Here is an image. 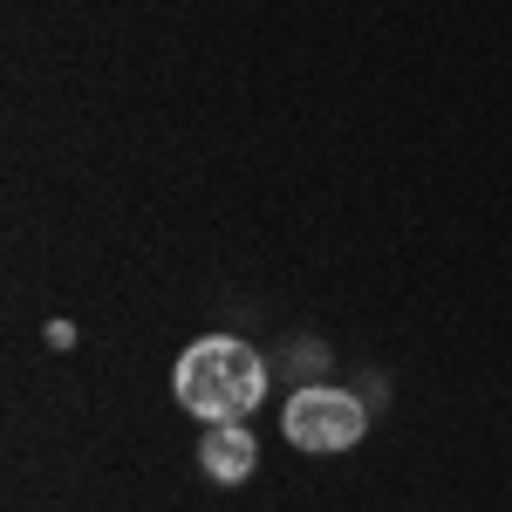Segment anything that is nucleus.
<instances>
[{
    "label": "nucleus",
    "mask_w": 512,
    "mask_h": 512,
    "mask_svg": "<svg viewBox=\"0 0 512 512\" xmlns=\"http://www.w3.org/2000/svg\"><path fill=\"white\" fill-rule=\"evenodd\" d=\"M171 383H178V403L192 417H205V424H239L267 396V362L246 349V342H233V335H205V342H192V349L178 355Z\"/></svg>",
    "instance_id": "1"
},
{
    "label": "nucleus",
    "mask_w": 512,
    "mask_h": 512,
    "mask_svg": "<svg viewBox=\"0 0 512 512\" xmlns=\"http://www.w3.org/2000/svg\"><path fill=\"white\" fill-rule=\"evenodd\" d=\"M362 431H369V410L349 390H321L315 383V390H294V403H287V437L301 451H349Z\"/></svg>",
    "instance_id": "2"
},
{
    "label": "nucleus",
    "mask_w": 512,
    "mask_h": 512,
    "mask_svg": "<svg viewBox=\"0 0 512 512\" xmlns=\"http://www.w3.org/2000/svg\"><path fill=\"white\" fill-rule=\"evenodd\" d=\"M198 465H205L212 485H239V478H253V465H260V444H253L246 424H212L205 444H198Z\"/></svg>",
    "instance_id": "3"
}]
</instances>
